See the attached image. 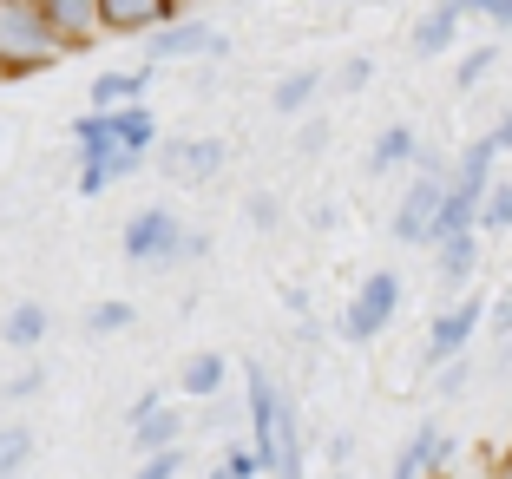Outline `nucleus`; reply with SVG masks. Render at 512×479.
Masks as SVG:
<instances>
[{
    "label": "nucleus",
    "instance_id": "37",
    "mask_svg": "<svg viewBox=\"0 0 512 479\" xmlns=\"http://www.w3.org/2000/svg\"><path fill=\"white\" fill-rule=\"evenodd\" d=\"M204 479H243V473H237V466L224 460V453H217V466H204Z\"/></svg>",
    "mask_w": 512,
    "mask_h": 479
},
{
    "label": "nucleus",
    "instance_id": "32",
    "mask_svg": "<svg viewBox=\"0 0 512 479\" xmlns=\"http://www.w3.org/2000/svg\"><path fill=\"white\" fill-rule=\"evenodd\" d=\"M486 329H493L499 342H506V335H512V296H499L493 309H486Z\"/></svg>",
    "mask_w": 512,
    "mask_h": 479
},
{
    "label": "nucleus",
    "instance_id": "29",
    "mask_svg": "<svg viewBox=\"0 0 512 479\" xmlns=\"http://www.w3.org/2000/svg\"><path fill=\"white\" fill-rule=\"evenodd\" d=\"M368 79H375V60H348L342 73H335V86L342 92H368Z\"/></svg>",
    "mask_w": 512,
    "mask_h": 479
},
{
    "label": "nucleus",
    "instance_id": "39",
    "mask_svg": "<svg viewBox=\"0 0 512 479\" xmlns=\"http://www.w3.org/2000/svg\"><path fill=\"white\" fill-rule=\"evenodd\" d=\"M316 479H348V473H342V466H329V473H316Z\"/></svg>",
    "mask_w": 512,
    "mask_h": 479
},
{
    "label": "nucleus",
    "instance_id": "34",
    "mask_svg": "<svg viewBox=\"0 0 512 479\" xmlns=\"http://www.w3.org/2000/svg\"><path fill=\"white\" fill-rule=\"evenodd\" d=\"M204 256H211V237H204V230H191V237H184V263H204Z\"/></svg>",
    "mask_w": 512,
    "mask_h": 479
},
{
    "label": "nucleus",
    "instance_id": "22",
    "mask_svg": "<svg viewBox=\"0 0 512 479\" xmlns=\"http://www.w3.org/2000/svg\"><path fill=\"white\" fill-rule=\"evenodd\" d=\"M499 230H512V178H493L480 204V237H499Z\"/></svg>",
    "mask_w": 512,
    "mask_h": 479
},
{
    "label": "nucleus",
    "instance_id": "16",
    "mask_svg": "<svg viewBox=\"0 0 512 479\" xmlns=\"http://www.w3.org/2000/svg\"><path fill=\"white\" fill-rule=\"evenodd\" d=\"M322 86H329V79H322V66H296V73H283L270 86V112H276V119H309V112H316V99H322Z\"/></svg>",
    "mask_w": 512,
    "mask_h": 479
},
{
    "label": "nucleus",
    "instance_id": "30",
    "mask_svg": "<svg viewBox=\"0 0 512 479\" xmlns=\"http://www.w3.org/2000/svg\"><path fill=\"white\" fill-rule=\"evenodd\" d=\"M112 191V171L106 165H79V197H106Z\"/></svg>",
    "mask_w": 512,
    "mask_h": 479
},
{
    "label": "nucleus",
    "instance_id": "25",
    "mask_svg": "<svg viewBox=\"0 0 512 479\" xmlns=\"http://www.w3.org/2000/svg\"><path fill=\"white\" fill-rule=\"evenodd\" d=\"M493 66H499V46H473L467 60L453 66V92H473V86H480L486 73H493Z\"/></svg>",
    "mask_w": 512,
    "mask_h": 479
},
{
    "label": "nucleus",
    "instance_id": "6",
    "mask_svg": "<svg viewBox=\"0 0 512 479\" xmlns=\"http://www.w3.org/2000/svg\"><path fill=\"white\" fill-rule=\"evenodd\" d=\"M145 60H151V66H184V60H217V66H224V60H230V40L211 27V20L178 14V20H165V27L151 33Z\"/></svg>",
    "mask_w": 512,
    "mask_h": 479
},
{
    "label": "nucleus",
    "instance_id": "31",
    "mask_svg": "<svg viewBox=\"0 0 512 479\" xmlns=\"http://www.w3.org/2000/svg\"><path fill=\"white\" fill-rule=\"evenodd\" d=\"M322 145H329V119H309V125H302V138H296V151H302V158H316Z\"/></svg>",
    "mask_w": 512,
    "mask_h": 479
},
{
    "label": "nucleus",
    "instance_id": "13",
    "mask_svg": "<svg viewBox=\"0 0 512 479\" xmlns=\"http://www.w3.org/2000/svg\"><path fill=\"white\" fill-rule=\"evenodd\" d=\"M480 270V230H460V237H440L434 243V289L440 296H460Z\"/></svg>",
    "mask_w": 512,
    "mask_h": 479
},
{
    "label": "nucleus",
    "instance_id": "5",
    "mask_svg": "<svg viewBox=\"0 0 512 479\" xmlns=\"http://www.w3.org/2000/svg\"><path fill=\"white\" fill-rule=\"evenodd\" d=\"M453 178H440V171H414L401 191V204H394L388 217V237L407 243V250H434V217H440V197H447Z\"/></svg>",
    "mask_w": 512,
    "mask_h": 479
},
{
    "label": "nucleus",
    "instance_id": "7",
    "mask_svg": "<svg viewBox=\"0 0 512 479\" xmlns=\"http://www.w3.org/2000/svg\"><path fill=\"white\" fill-rule=\"evenodd\" d=\"M125 434H132L138 453H158V447H178L184 434H191V414L184 407H171L158 388H145L132 401V414H125Z\"/></svg>",
    "mask_w": 512,
    "mask_h": 479
},
{
    "label": "nucleus",
    "instance_id": "27",
    "mask_svg": "<svg viewBox=\"0 0 512 479\" xmlns=\"http://www.w3.org/2000/svg\"><path fill=\"white\" fill-rule=\"evenodd\" d=\"M460 14L486 20V27H499V33H512V0H460Z\"/></svg>",
    "mask_w": 512,
    "mask_h": 479
},
{
    "label": "nucleus",
    "instance_id": "41",
    "mask_svg": "<svg viewBox=\"0 0 512 479\" xmlns=\"http://www.w3.org/2000/svg\"><path fill=\"white\" fill-rule=\"evenodd\" d=\"M0 86H7V79H0Z\"/></svg>",
    "mask_w": 512,
    "mask_h": 479
},
{
    "label": "nucleus",
    "instance_id": "14",
    "mask_svg": "<svg viewBox=\"0 0 512 479\" xmlns=\"http://www.w3.org/2000/svg\"><path fill=\"white\" fill-rule=\"evenodd\" d=\"M414 158H421V132L407 119L381 125L375 145H368V178H394V171H414Z\"/></svg>",
    "mask_w": 512,
    "mask_h": 479
},
{
    "label": "nucleus",
    "instance_id": "19",
    "mask_svg": "<svg viewBox=\"0 0 512 479\" xmlns=\"http://www.w3.org/2000/svg\"><path fill=\"white\" fill-rule=\"evenodd\" d=\"M46 329H53L46 302H14V309L0 315V342H7V348H40Z\"/></svg>",
    "mask_w": 512,
    "mask_h": 479
},
{
    "label": "nucleus",
    "instance_id": "23",
    "mask_svg": "<svg viewBox=\"0 0 512 479\" xmlns=\"http://www.w3.org/2000/svg\"><path fill=\"white\" fill-rule=\"evenodd\" d=\"M184 466H191V447H158V453H138V466H132V479H178Z\"/></svg>",
    "mask_w": 512,
    "mask_h": 479
},
{
    "label": "nucleus",
    "instance_id": "8",
    "mask_svg": "<svg viewBox=\"0 0 512 479\" xmlns=\"http://www.w3.org/2000/svg\"><path fill=\"white\" fill-rule=\"evenodd\" d=\"M151 165L165 171V178H178V184H211L217 171L230 165V145L224 138H171V145L151 151Z\"/></svg>",
    "mask_w": 512,
    "mask_h": 479
},
{
    "label": "nucleus",
    "instance_id": "11",
    "mask_svg": "<svg viewBox=\"0 0 512 479\" xmlns=\"http://www.w3.org/2000/svg\"><path fill=\"white\" fill-rule=\"evenodd\" d=\"M40 14L53 20L66 53H86V46L106 40V7H99V0H40Z\"/></svg>",
    "mask_w": 512,
    "mask_h": 479
},
{
    "label": "nucleus",
    "instance_id": "17",
    "mask_svg": "<svg viewBox=\"0 0 512 479\" xmlns=\"http://www.w3.org/2000/svg\"><path fill=\"white\" fill-rule=\"evenodd\" d=\"M224 388H230V361L217 355V348H197V355L178 368V394L184 401H211V394H224Z\"/></svg>",
    "mask_w": 512,
    "mask_h": 479
},
{
    "label": "nucleus",
    "instance_id": "38",
    "mask_svg": "<svg viewBox=\"0 0 512 479\" xmlns=\"http://www.w3.org/2000/svg\"><path fill=\"white\" fill-rule=\"evenodd\" d=\"M493 479H512V453H499V466H493Z\"/></svg>",
    "mask_w": 512,
    "mask_h": 479
},
{
    "label": "nucleus",
    "instance_id": "20",
    "mask_svg": "<svg viewBox=\"0 0 512 479\" xmlns=\"http://www.w3.org/2000/svg\"><path fill=\"white\" fill-rule=\"evenodd\" d=\"M33 466V427L27 420H7L0 427V479H20Z\"/></svg>",
    "mask_w": 512,
    "mask_h": 479
},
{
    "label": "nucleus",
    "instance_id": "18",
    "mask_svg": "<svg viewBox=\"0 0 512 479\" xmlns=\"http://www.w3.org/2000/svg\"><path fill=\"white\" fill-rule=\"evenodd\" d=\"M112 138H119V145H138V151H158L165 145V125H158V112H151L145 99H132V105L112 112Z\"/></svg>",
    "mask_w": 512,
    "mask_h": 479
},
{
    "label": "nucleus",
    "instance_id": "26",
    "mask_svg": "<svg viewBox=\"0 0 512 479\" xmlns=\"http://www.w3.org/2000/svg\"><path fill=\"white\" fill-rule=\"evenodd\" d=\"M243 224H250V230H276V224H283V197H276V191H250V197H243Z\"/></svg>",
    "mask_w": 512,
    "mask_h": 479
},
{
    "label": "nucleus",
    "instance_id": "2",
    "mask_svg": "<svg viewBox=\"0 0 512 479\" xmlns=\"http://www.w3.org/2000/svg\"><path fill=\"white\" fill-rule=\"evenodd\" d=\"M184 217L171 204H145V210H132L125 217V230H119V256L132 263V270H178L184 263Z\"/></svg>",
    "mask_w": 512,
    "mask_h": 479
},
{
    "label": "nucleus",
    "instance_id": "4",
    "mask_svg": "<svg viewBox=\"0 0 512 479\" xmlns=\"http://www.w3.org/2000/svg\"><path fill=\"white\" fill-rule=\"evenodd\" d=\"M394 315H401V276L394 270H368L362 283H355V296H348V309H342V342H375L381 329H394Z\"/></svg>",
    "mask_w": 512,
    "mask_h": 479
},
{
    "label": "nucleus",
    "instance_id": "1",
    "mask_svg": "<svg viewBox=\"0 0 512 479\" xmlns=\"http://www.w3.org/2000/svg\"><path fill=\"white\" fill-rule=\"evenodd\" d=\"M66 60V40L40 14V0H0V79H33Z\"/></svg>",
    "mask_w": 512,
    "mask_h": 479
},
{
    "label": "nucleus",
    "instance_id": "21",
    "mask_svg": "<svg viewBox=\"0 0 512 479\" xmlns=\"http://www.w3.org/2000/svg\"><path fill=\"white\" fill-rule=\"evenodd\" d=\"M125 329H138V302L112 296V302H92L86 309V335H125Z\"/></svg>",
    "mask_w": 512,
    "mask_h": 479
},
{
    "label": "nucleus",
    "instance_id": "36",
    "mask_svg": "<svg viewBox=\"0 0 512 479\" xmlns=\"http://www.w3.org/2000/svg\"><path fill=\"white\" fill-rule=\"evenodd\" d=\"M493 145H499V151H512V112H499V125H493Z\"/></svg>",
    "mask_w": 512,
    "mask_h": 479
},
{
    "label": "nucleus",
    "instance_id": "35",
    "mask_svg": "<svg viewBox=\"0 0 512 479\" xmlns=\"http://www.w3.org/2000/svg\"><path fill=\"white\" fill-rule=\"evenodd\" d=\"M493 381H512V335L499 342V361H493Z\"/></svg>",
    "mask_w": 512,
    "mask_h": 479
},
{
    "label": "nucleus",
    "instance_id": "3",
    "mask_svg": "<svg viewBox=\"0 0 512 479\" xmlns=\"http://www.w3.org/2000/svg\"><path fill=\"white\" fill-rule=\"evenodd\" d=\"M486 309L493 302L480 296V289H460V296H447L434 309V322H427V342H421V368L434 375L440 361H453V355H467L473 348V335L486 329Z\"/></svg>",
    "mask_w": 512,
    "mask_h": 479
},
{
    "label": "nucleus",
    "instance_id": "24",
    "mask_svg": "<svg viewBox=\"0 0 512 479\" xmlns=\"http://www.w3.org/2000/svg\"><path fill=\"white\" fill-rule=\"evenodd\" d=\"M467 388H473V355H453V361L434 368V394H440V401H460Z\"/></svg>",
    "mask_w": 512,
    "mask_h": 479
},
{
    "label": "nucleus",
    "instance_id": "28",
    "mask_svg": "<svg viewBox=\"0 0 512 479\" xmlns=\"http://www.w3.org/2000/svg\"><path fill=\"white\" fill-rule=\"evenodd\" d=\"M151 165V151H138V145H112V158H106V171H112V184H125V178H138V171Z\"/></svg>",
    "mask_w": 512,
    "mask_h": 479
},
{
    "label": "nucleus",
    "instance_id": "33",
    "mask_svg": "<svg viewBox=\"0 0 512 479\" xmlns=\"http://www.w3.org/2000/svg\"><path fill=\"white\" fill-rule=\"evenodd\" d=\"M40 388H46V368H27V375H20L7 394H14V401H27V394H40Z\"/></svg>",
    "mask_w": 512,
    "mask_h": 479
},
{
    "label": "nucleus",
    "instance_id": "12",
    "mask_svg": "<svg viewBox=\"0 0 512 479\" xmlns=\"http://www.w3.org/2000/svg\"><path fill=\"white\" fill-rule=\"evenodd\" d=\"M460 20H467V14H460V0H434V7L407 27V53H414V60H440V53H453V46H460Z\"/></svg>",
    "mask_w": 512,
    "mask_h": 479
},
{
    "label": "nucleus",
    "instance_id": "10",
    "mask_svg": "<svg viewBox=\"0 0 512 479\" xmlns=\"http://www.w3.org/2000/svg\"><path fill=\"white\" fill-rule=\"evenodd\" d=\"M106 7V40H151L165 20L184 14V0H99Z\"/></svg>",
    "mask_w": 512,
    "mask_h": 479
},
{
    "label": "nucleus",
    "instance_id": "15",
    "mask_svg": "<svg viewBox=\"0 0 512 479\" xmlns=\"http://www.w3.org/2000/svg\"><path fill=\"white\" fill-rule=\"evenodd\" d=\"M151 73H158V66H112V73H99L86 86V105L92 112H119V105H132V99H145V86H151Z\"/></svg>",
    "mask_w": 512,
    "mask_h": 479
},
{
    "label": "nucleus",
    "instance_id": "9",
    "mask_svg": "<svg viewBox=\"0 0 512 479\" xmlns=\"http://www.w3.org/2000/svg\"><path fill=\"white\" fill-rule=\"evenodd\" d=\"M453 460V434L447 427H440L434 414L421 420V427H414V434L401 440V453H394V466H388V479H434L440 466Z\"/></svg>",
    "mask_w": 512,
    "mask_h": 479
},
{
    "label": "nucleus",
    "instance_id": "40",
    "mask_svg": "<svg viewBox=\"0 0 512 479\" xmlns=\"http://www.w3.org/2000/svg\"><path fill=\"white\" fill-rule=\"evenodd\" d=\"M335 7H348V0H335Z\"/></svg>",
    "mask_w": 512,
    "mask_h": 479
}]
</instances>
